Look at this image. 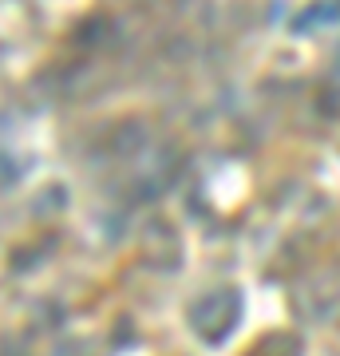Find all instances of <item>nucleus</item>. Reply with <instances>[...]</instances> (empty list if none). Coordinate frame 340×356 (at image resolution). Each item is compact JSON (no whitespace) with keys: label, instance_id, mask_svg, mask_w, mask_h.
<instances>
[{"label":"nucleus","instance_id":"obj_2","mask_svg":"<svg viewBox=\"0 0 340 356\" xmlns=\"http://www.w3.org/2000/svg\"><path fill=\"white\" fill-rule=\"evenodd\" d=\"M51 356H88V348H83L79 341H63V344L51 348Z\"/></svg>","mask_w":340,"mask_h":356},{"label":"nucleus","instance_id":"obj_1","mask_svg":"<svg viewBox=\"0 0 340 356\" xmlns=\"http://www.w3.org/2000/svg\"><path fill=\"white\" fill-rule=\"evenodd\" d=\"M238 313H241V301L234 289H210L206 297H198L194 305H190V325L198 332L202 341H226L234 325H238Z\"/></svg>","mask_w":340,"mask_h":356}]
</instances>
